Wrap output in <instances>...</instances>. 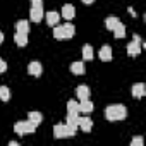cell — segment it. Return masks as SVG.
I'll return each instance as SVG.
<instances>
[{
  "instance_id": "cell-1",
  "label": "cell",
  "mask_w": 146,
  "mask_h": 146,
  "mask_svg": "<svg viewBox=\"0 0 146 146\" xmlns=\"http://www.w3.org/2000/svg\"><path fill=\"white\" fill-rule=\"evenodd\" d=\"M105 117H107V120H110V122H115V120H124L125 117H127V108L124 107V105H108L107 108H105Z\"/></svg>"
},
{
  "instance_id": "cell-2",
  "label": "cell",
  "mask_w": 146,
  "mask_h": 146,
  "mask_svg": "<svg viewBox=\"0 0 146 146\" xmlns=\"http://www.w3.org/2000/svg\"><path fill=\"white\" fill-rule=\"evenodd\" d=\"M29 17L33 23H40L43 19V0H31Z\"/></svg>"
},
{
  "instance_id": "cell-3",
  "label": "cell",
  "mask_w": 146,
  "mask_h": 146,
  "mask_svg": "<svg viewBox=\"0 0 146 146\" xmlns=\"http://www.w3.org/2000/svg\"><path fill=\"white\" fill-rule=\"evenodd\" d=\"M36 131V125L29 120H24V122H16L14 124V132L19 134V136H26V134H33Z\"/></svg>"
},
{
  "instance_id": "cell-4",
  "label": "cell",
  "mask_w": 146,
  "mask_h": 146,
  "mask_svg": "<svg viewBox=\"0 0 146 146\" xmlns=\"http://www.w3.org/2000/svg\"><path fill=\"white\" fill-rule=\"evenodd\" d=\"M76 134L74 129H70L67 124H55L53 125V136L57 139H62V137H72Z\"/></svg>"
},
{
  "instance_id": "cell-5",
  "label": "cell",
  "mask_w": 146,
  "mask_h": 146,
  "mask_svg": "<svg viewBox=\"0 0 146 146\" xmlns=\"http://www.w3.org/2000/svg\"><path fill=\"white\" fill-rule=\"evenodd\" d=\"M141 48H143V43H141V36L134 35L132 41L127 45V55L129 57H137L141 53Z\"/></svg>"
},
{
  "instance_id": "cell-6",
  "label": "cell",
  "mask_w": 146,
  "mask_h": 146,
  "mask_svg": "<svg viewBox=\"0 0 146 146\" xmlns=\"http://www.w3.org/2000/svg\"><path fill=\"white\" fill-rule=\"evenodd\" d=\"M28 72L31 76H35V78H40L41 76V72H43V65L40 64V62H29V65H28Z\"/></svg>"
},
{
  "instance_id": "cell-7",
  "label": "cell",
  "mask_w": 146,
  "mask_h": 146,
  "mask_svg": "<svg viewBox=\"0 0 146 146\" xmlns=\"http://www.w3.org/2000/svg\"><path fill=\"white\" fill-rule=\"evenodd\" d=\"M131 93H132L134 98H143V96L146 95V86H144L143 83H136V84H132Z\"/></svg>"
},
{
  "instance_id": "cell-8",
  "label": "cell",
  "mask_w": 146,
  "mask_h": 146,
  "mask_svg": "<svg viewBox=\"0 0 146 146\" xmlns=\"http://www.w3.org/2000/svg\"><path fill=\"white\" fill-rule=\"evenodd\" d=\"M74 16H76V9H74V5H72V4H65L62 7V17L64 19L70 21V19H74Z\"/></svg>"
},
{
  "instance_id": "cell-9",
  "label": "cell",
  "mask_w": 146,
  "mask_h": 146,
  "mask_svg": "<svg viewBox=\"0 0 146 146\" xmlns=\"http://www.w3.org/2000/svg\"><path fill=\"white\" fill-rule=\"evenodd\" d=\"M78 107H79V112H83V113H90V112H93V108H95V105H93V102H90V98L79 100Z\"/></svg>"
},
{
  "instance_id": "cell-10",
  "label": "cell",
  "mask_w": 146,
  "mask_h": 146,
  "mask_svg": "<svg viewBox=\"0 0 146 146\" xmlns=\"http://www.w3.org/2000/svg\"><path fill=\"white\" fill-rule=\"evenodd\" d=\"M83 132H90L93 127V120L90 117H79V125H78Z\"/></svg>"
},
{
  "instance_id": "cell-11",
  "label": "cell",
  "mask_w": 146,
  "mask_h": 146,
  "mask_svg": "<svg viewBox=\"0 0 146 146\" xmlns=\"http://www.w3.org/2000/svg\"><path fill=\"white\" fill-rule=\"evenodd\" d=\"M70 72H72V74H76V76H81V74L86 72V67H84L83 62H72L70 64Z\"/></svg>"
},
{
  "instance_id": "cell-12",
  "label": "cell",
  "mask_w": 146,
  "mask_h": 146,
  "mask_svg": "<svg viewBox=\"0 0 146 146\" xmlns=\"http://www.w3.org/2000/svg\"><path fill=\"white\" fill-rule=\"evenodd\" d=\"M100 58L103 60V62H110L112 60V48L108 46V45H103L102 48H100Z\"/></svg>"
},
{
  "instance_id": "cell-13",
  "label": "cell",
  "mask_w": 146,
  "mask_h": 146,
  "mask_svg": "<svg viewBox=\"0 0 146 146\" xmlns=\"http://www.w3.org/2000/svg\"><path fill=\"white\" fill-rule=\"evenodd\" d=\"M76 95H78L79 100H86V98H90V88L86 84H79L76 88Z\"/></svg>"
},
{
  "instance_id": "cell-14",
  "label": "cell",
  "mask_w": 146,
  "mask_h": 146,
  "mask_svg": "<svg viewBox=\"0 0 146 146\" xmlns=\"http://www.w3.org/2000/svg\"><path fill=\"white\" fill-rule=\"evenodd\" d=\"M16 33H24V35H28V33H29V23H28L26 19L17 21V23H16Z\"/></svg>"
},
{
  "instance_id": "cell-15",
  "label": "cell",
  "mask_w": 146,
  "mask_h": 146,
  "mask_svg": "<svg viewBox=\"0 0 146 146\" xmlns=\"http://www.w3.org/2000/svg\"><path fill=\"white\" fill-rule=\"evenodd\" d=\"M67 113H69V115H79V113H81L76 100H69V102H67Z\"/></svg>"
},
{
  "instance_id": "cell-16",
  "label": "cell",
  "mask_w": 146,
  "mask_h": 146,
  "mask_svg": "<svg viewBox=\"0 0 146 146\" xmlns=\"http://www.w3.org/2000/svg\"><path fill=\"white\" fill-rule=\"evenodd\" d=\"M28 120L33 122L35 125H40V124L43 122V115H41L40 112H29V113H28Z\"/></svg>"
},
{
  "instance_id": "cell-17",
  "label": "cell",
  "mask_w": 146,
  "mask_h": 146,
  "mask_svg": "<svg viewBox=\"0 0 146 146\" xmlns=\"http://www.w3.org/2000/svg\"><path fill=\"white\" fill-rule=\"evenodd\" d=\"M70 129L78 131V125H79V115H69L67 113V122H65Z\"/></svg>"
},
{
  "instance_id": "cell-18",
  "label": "cell",
  "mask_w": 146,
  "mask_h": 146,
  "mask_svg": "<svg viewBox=\"0 0 146 146\" xmlns=\"http://www.w3.org/2000/svg\"><path fill=\"white\" fill-rule=\"evenodd\" d=\"M60 21V14L58 12H48L46 14V23H48V26H57V23Z\"/></svg>"
},
{
  "instance_id": "cell-19",
  "label": "cell",
  "mask_w": 146,
  "mask_h": 146,
  "mask_svg": "<svg viewBox=\"0 0 146 146\" xmlns=\"http://www.w3.org/2000/svg\"><path fill=\"white\" fill-rule=\"evenodd\" d=\"M62 28H64V35H65V40H70L72 36H74V33H76V29H74V24H70V23H65Z\"/></svg>"
},
{
  "instance_id": "cell-20",
  "label": "cell",
  "mask_w": 146,
  "mask_h": 146,
  "mask_svg": "<svg viewBox=\"0 0 146 146\" xmlns=\"http://www.w3.org/2000/svg\"><path fill=\"white\" fill-rule=\"evenodd\" d=\"M14 41H16L17 46H26V45H28V35H24V33H16Z\"/></svg>"
},
{
  "instance_id": "cell-21",
  "label": "cell",
  "mask_w": 146,
  "mask_h": 146,
  "mask_svg": "<svg viewBox=\"0 0 146 146\" xmlns=\"http://www.w3.org/2000/svg\"><path fill=\"white\" fill-rule=\"evenodd\" d=\"M119 23H120V21H119V17H115V16H108V17L105 19V28L112 31V29H113Z\"/></svg>"
},
{
  "instance_id": "cell-22",
  "label": "cell",
  "mask_w": 146,
  "mask_h": 146,
  "mask_svg": "<svg viewBox=\"0 0 146 146\" xmlns=\"http://www.w3.org/2000/svg\"><path fill=\"white\" fill-rule=\"evenodd\" d=\"M112 31H113L115 38H124V36H125V26H124L122 23H119V24H117Z\"/></svg>"
},
{
  "instance_id": "cell-23",
  "label": "cell",
  "mask_w": 146,
  "mask_h": 146,
  "mask_svg": "<svg viewBox=\"0 0 146 146\" xmlns=\"http://www.w3.org/2000/svg\"><path fill=\"white\" fill-rule=\"evenodd\" d=\"M11 90L7 88V86H0V100L2 102H9L11 100Z\"/></svg>"
},
{
  "instance_id": "cell-24",
  "label": "cell",
  "mask_w": 146,
  "mask_h": 146,
  "mask_svg": "<svg viewBox=\"0 0 146 146\" xmlns=\"http://www.w3.org/2000/svg\"><path fill=\"white\" fill-rule=\"evenodd\" d=\"M83 58L84 60H91L93 58V46L91 45H84L83 46Z\"/></svg>"
},
{
  "instance_id": "cell-25",
  "label": "cell",
  "mask_w": 146,
  "mask_h": 146,
  "mask_svg": "<svg viewBox=\"0 0 146 146\" xmlns=\"http://www.w3.org/2000/svg\"><path fill=\"white\" fill-rule=\"evenodd\" d=\"M53 36H55V40H65L64 28L62 26H53Z\"/></svg>"
},
{
  "instance_id": "cell-26",
  "label": "cell",
  "mask_w": 146,
  "mask_h": 146,
  "mask_svg": "<svg viewBox=\"0 0 146 146\" xmlns=\"http://www.w3.org/2000/svg\"><path fill=\"white\" fill-rule=\"evenodd\" d=\"M143 144V137H134L131 141V146H141Z\"/></svg>"
},
{
  "instance_id": "cell-27",
  "label": "cell",
  "mask_w": 146,
  "mask_h": 146,
  "mask_svg": "<svg viewBox=\"0 0 146 146\" xmlns=\"http://www.w3.org/2000/svg\"><path fill=\"white\" fill-rule=\"evenodd\" d=\"M5 70H7V64H5L4 58H0V74H2V72H5Z\"/></svg>"
},
{
  "instance_id": "cell-28",
  "label": "cell",
  "mask_w": 146,
  "mask_h": 146,
  "mask_svg": "<svg viewBox=\"0 0 146 146\" xmlns=\"http://www.w3.org/2000/svg\"><path fill=\"white\" fill-rule=\"evenodd\" d=\"M129 14H131V16H132V17H136V16H137V14H136V11H134V9H132V7H129Z\"/></svg>"
},
{
  "instance_id": "cell-29",
  "label": "cell",
  "mask_w": 146,
  "mask_h": 146,
  "mask_svg": "<svg viewBox=\"0 0 146 146\" xmlns=\"http://www.w3.org/2000/svg\"><path fill=\"white\" fill-rule=\"evenodd\" d=\"M95 0H83V4H86V5H90V4H93Z\"/></svg>"
},
{
  "instance_id": "cell-30",
  "label": "cell",
  "mask_w": 146,
  "mask_h": 146,
  "mask_svg": "<svg viewBox=\"0 0 146 146\" xmlns=\"http://www.w3.org/2000/svg\"><path fill=\"white\" fill-rule=\"evenodd\" d=\"M0 43H4V33L0 31Z\"/></svg>"
}]
</instances>
